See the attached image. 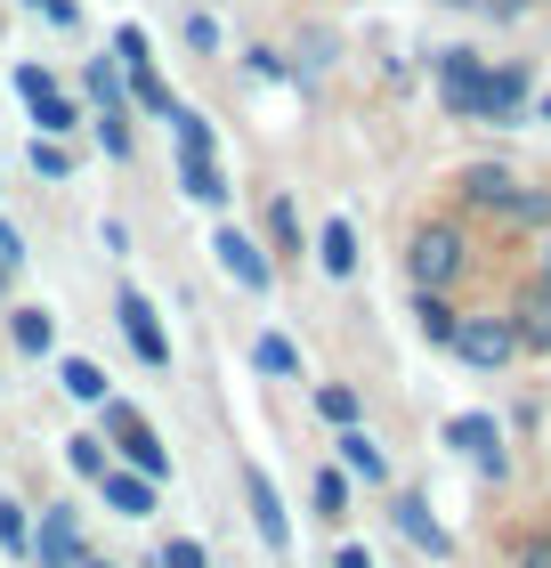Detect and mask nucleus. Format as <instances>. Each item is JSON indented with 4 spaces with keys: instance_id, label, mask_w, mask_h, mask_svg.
<instances>
[{
    "instance_id": "obj_1",
    "label": "nucleus",
    "mask_w": 551,
    "mask_h": 568,
    "mask_svg": "<svg viewBox=\"0 0 551 568\" xmlns=\"http://www.w3.org/2000/svg\"><path fill=\"white\" fill-rule=\"evenodd\" d=\"M406 268H414V284H422V293H446V284L470 268L462 227H455V220H422V227L406 236Z\"/></svg>"
},
{
    "instance_id": "obj_2",
    "label": "nucleus",
    "mask_w": 551,
    "mask_h": 568,
    "mask_svg": "<svg viewBox=\"0 0 551 568\" xmlns=\"http://www.w3.org/2000/svg\"><path fill=\"white\" fill-rule=\"evenodd\" d=\"M528 114V65H487L470 90V122H519Z\"/></svg>"
},
{
    "instance_id": "obj_3",
    "label": "nucleus",
    "mask_w": 551,
    "mask_h": 568,
    "mask_svg": "<svg viewBox=\"0 0 551 568\" xmlns=\"http://www.w3.org/2000/svg\"><path fill=\"white\" fill-rule=\"evenodd\" d=\"M17 98H24V106H33L41 139H73V131H82V114H73V98H65L58 82H49L41 65H17Z\"/></svg>"
},
{
    "instance_id": "obj_4",
    "label": "nucleus",
    "mask_w": 551,
    "mask_h": 568,
    "mask_svg": "<svg viewBox=\"0 0 551 568\" xmlns=\"http://www.w3.org/2000/svg\"><path fill=\"white\" fill-rule=\"evenodd\" d=\"M446 349H455L462 366H479V374H494V366H511V357H519V342H511V325H503V317H462Z\"/></svg>"
},
{
    "instance_id": "obj_5",
    "label": "nucleus",
    "mask_w": 551,
    "mask_h": 568,
    "mask_svg": "<svg viewBox=\"0 0 551 568\" xmlns=\"http://www.w3.org/2000/svg\"><path fill=\"white\" fill-rule=\"evenodd\" d=\"M106 430H114V447L130 455V471H146V479H163V471H171L163 438H154V430L139 423V406H122V398H106Z\"/></svg>"
},
{
    "instance_id": "obj_6",
    "label": "nucleus",
    "mask_w": 551,
    "mask_h": 568,
    "mask_svg": "<svg viewBox=\"0 0 551 568\" xmlns=\"http://www.w3.org/2000/svg\"><path fill=\"white\" fill-rule=\"evenodd\" d=\"M114 317H122V333H130V349H139V366H171V333H163V317H154V301L146 293H114Z\"/></svg>"
},
{
    "instance_id": "obj_7",
    "label": "nucleus",
    "mask_w": 551,
    "mask_h": 568,
    "mask_svg": "<svg viewBox=\"0 0 551 568\" xmlns=\"http://www.w3.org/2000/svg\"><path fill=\"white\" fill-rule=\"evenodd\" d=\"M212 261H220L235 284H244V293H268V284H276V268H268V252H259V236H244L235 220L212 236Z\"/></svg>"
},
{
    "instance_id": "obj_8",
    "label": "nucleus",
    "mask_w": 551,
    "mask_h": 568,
    "mask_svg": "<svg viewBox=\"0 0 551 568\" xmlns=\"http://www.w3.org/2000/svg\"><path fill=\"white\" fill-rule=\"evenodd\" d=\"M519 195H528V187H519L503 163H470V171H462V203H470V212H487V220H503V227H511V212H519Z\"/></svg>"
},
{
    "instance_id": "obj_9",
    "label": "nucleus",
    "mask_w": 551,
    "mask_h": 568,
    "mask_svg": "<svg viewBox=\"0 0 551 568\" xmlns=\"http://www.w3.org/2000/svg\"><path fill=\"white\" fill-rule=\"evenodd\" d=\"M244 496H252V528H259V545H268V552H293V520H284V496H276V479L259 471V463H244Z\"/></svg>"
},
{
    "instance_id": "obj_10",
    "label": "nucleus",
    "mask_w": 551,
    "mask_h": 568,
    "mask_svg": "<svg viewBox=\"0 0 551 568\" xmlns=\"http://www.w3.org/2000/svg\"><path fill=\"white\" fill-rule=\"evenodd\" d=\"M479 73H487V58L479 49H438V98H446V114H462L470 122V90H479Z\"/></svg>"
},
{
    "instance_id": "obj_11",
    "label": "nucleus",
    "mask_w": 551,
    "mask_h": 568,
    "mask_svg": "<svg viewBox=\"0 0 551 568\" xmlns=\"http://www.w3.org/2000/svg\"><path fill=\"white\" fill-rule=\"evenodd\" d=\"M446 447H462L487 479H503V430H494V415H455L446 423Z\"/></svg>"
},
{
    "instance_id": "obj_12",
    "label": "nucleus",
    "mask_w": 551,
    "mask_h": 568,
    "mask_svg": "<svg viewBox=\"0 0 551 568\" xmlns=\"http://www.w3.org/2000/svg\"><path fill=\"white\" fill-rule=\"evenodd\" d=\"M24 552H33L41 568H82V528H73V511L49 504V511H41V536H33Z\"/></svg>"
},
{
    "instance_id": "obj_13",
    "label": "nucleus",
    "mask_w": 551,
    "mask_h": 568,
    "mask_svg": "<svg viewBox=\"0 0 551 568\" xmlns=\"http://www.w3.org/2000/svg\"><path fill=\"white\" fill-rule=\"evenodd\" d=\"M503 325H511V342H519V349H535V357L551 349V284H543V276L528 284V293H519V308H511Z\"/></svg>"
},
{
    "instance_id": "obj_14",
    "label": "nucleus",
    "mask_w": 551,
    "mask_h": 568,
    "mask_svg": "<svg viewBox=\"0 0 551 568\" xmlns=\"http://www.w3.org/2000/svg\"><path fill=\"white\" fill-rule=\"evenodd\" d=\"M98 487H106V504L122 511V520H146V511H154V479H146V471H114V463H106Z\"/></svg>"
},
{
    "instance_id": "obj_15",
    "label": "nucleus",
    "mask_w": 551,
    "mask_h": 568,
    "mask_svg": "<svg viewBox=\"0 0 551 568\" xmlns=\"http://www.w3.org/2000/svg\"><path fill=\"white\" fill-rule=\"evenodd\" d=\"M389 511H398V536H406L414 552H430V560H446V528L430 520V504H422V496H398Z\"/></svg>"
},
{
    "instance_id": "obj_16",
    "label": "nucleus",
    "mask_w": 551,
    "mask_h": 568,
    "mask_svg": "<svg viewBox=\"0 0 551 568\" xmlns=\"http://www.w3.org/2000/svg\"><path fill=\"white\" fill-rule=\"evenodd\" d=\"M333 447H340V471H357L365 487H381V479H389V455H381V447H374V438H365L357 423H340V438H333Z\"/></svg>"
},
{
    "instance_id": "obj_17",
    "label": "nucleus",
    "mask_w": 551,
    "mask_h": 568,
    "mask_svg": "<svg viewBox=\"0 0 551 568\" xmlns=\"http://www.w3.org/2000/svg\"><path fill=\"white\" fill-rule=\"evenodd\" d=\"M455 325H462V308L446 293H422V284H414V333H422L430 349H446V342H455Z\"/></svg>"
},
{
    "instance_id": "obj_18",
    "label": "nucleus",
    "mask_w": 551,
    "mask_h": 568,
    "mask_svg": "<svg viewBox=\"0 0 551 568\" xmlns=\"http://www.w3.org/2000/svg\"><path fill=\"white\" fill-rule=\"evenodd\" d=\"M317 261H325V276H357L365 252H357V227L349 220H325L317 227Z\"/></svg>"
},
{
    "instance_id": "obj_19",
    "label": "nucleus",
    "mask_w": 551,
    "mask_h": 568,
    "mask_svg": "<svg viewBox=\"0 0 551 568\" xmlns=\"http://www.w3.org/2000/svg\"><path fill=\"white\" fill-rule=\"evenodd\" d=\"M178 187H187L195 203H212V212L227 203V179H220V163H212V154H178Z\"/></svg>"
},
{
    "instance_id": "obj_20",
    "label": "nucleus",
    "mask_w": 551,
    "mask_h": 568,
    "mask_svg": "<svg viewBox=\"0 0 551 568\" xmlns=\"http://www.w3.org/2000/svg\"><path fill=\"white\" fill-rule=\"evenodd\" d=\"M252 366L276 374V382H293V374H300V342H284V333H259V342H252Z\"/></svg>"
},
{
    "instance_id": "obj_21",
    "label": "nucleus",
    "mask_w": 551,
    "mask_h": 568,
    "mask_svg": "<svg viewBox=\"0 0 551 568\" xmlns=\"http://www.w3.org/2000/svg\"><path fill=\"white\" fill-rule=\"evenodd\" d=\"M122 82H130V98H139L146 114H171V82L154 73V58H146V65H122Z\"/></svg>"
},
{
    "instance_id": "obj_22",
    "label": "nucleus",
    "mask_w": 551,
    "mask_h": 568,
    "mask_svg": "<svg viewBox=\"0 0 551 568\" xmlns=\"http://www.w3.org/2000/svg\"><path fill=\"white\" fill-rule=\"evenodd\" d=\"M58 382H65V398H82V406H106V374H98L90 357H65V366H58Z\"/></svg>"
},
{
    "instance_id": "obj_23",
    "label": "nucleus",
    "mask_w": 551,
    "mask_h": 568,
    "mask_svg": "<svg viewBox=\"0 0 551 568\" xmlns=\"http://www.w3.org/2000/svg\"><path fill=\"white\" fill-rule=\"evenodd\" d=\"M49 342H58V317H49V308H17V349H49Z\"/></svg>"
},
{
    "instance_id": "obj_24",
    "label": "nucleus",
    "mask_w": 551,
    "mask_h": 568,
    "mask_svg": "<svg viewBox=\"0 0 551 568\" xmlns=\"http://www.w3.org/2000/svg\"><path fill=\"white\" fill-rule=\"evenodd\" d=\"M171 131H178V154H212V122L195 106H171Z\"/></svg>"
},
{
    "instance_id": "obj_25",
    "label": "nucleus",
    "mask_w": 551,
    "mask_h": 568,
    "mask_svg": "<svg viewBox=\"0 0 551 568\" xmlns=\"http://www.w3.org/2000/svg\"><path fill=\"white\" fill-rule=\"evenodd\" d=\"M90 98H98V114H114V106H122V65H114V58H98V65H90Z\"/></svg>"
},
{
    "instance_id": "obj_26",
    "label": "nucleus",
    "mask_w": 551,
    "mask_h": 568,
    "mask_svg": "<svg viewBox=\"0 0 551 568\" xmlns=\"http://www.w3.org/2000/svg\"><path fill=\"white\" fill-rule=\"evenodd\" d=\"M317 415L340 430V423H357V390H349V382H325V390H317Z\"/></svg>"
},
{
    "instance_id": "obj_27",
    "label": "nucleus",
    "mask_w": 551,
    "mask_h": 568,
    "mask_svg": "<svg viewBox=\"0 0 551 568\" xmlns=\"http://www.w3.org/2000/svg\"><path fill=\"white\" fill-rule=\"evenodd\" d=\"M308 496H317V520H340V511H349V479H340V471H317Z\"/></svg>"
},
{
    "instance_id": "obj_28",
    "label": "nucleus",
    "mask_w": 551,
    "mask_h": 568,
    "mask_svg": "<svg viewBox=\"0 0 551 568\" xmlns=\"http://www.w3.org/2000/svg\"><path fill=\"white\" fill-rule=\"evenodd\" d=\"M33 171L41 179H73V146L65 139H33Z\"/></svg>"
},
{
    "instance_id": "obj_29",
    "label": "nucleus",
    "mask_w": 551,
    "mask_h": 568,
    "mask_svg": "<svg viewBox=\"0 0 551 568\" xmlns=\"http://www.w3.org/2000/svg\"><path fill=\"white\" fill-rule=\"evenodd\" d=\"M65 463L82 479H98V471H106V438H65Z\"/></svg>"
},
{
    "instance_id": "obj_30",
    "label": "nucleus",
    "mask_w": 551,
    "mask_h": 568,
    "mask_svg": "<svg viewBox=\"0 0 551 568\" xmlns=\"http://www.w3.org/2000/svg\"><path fill=\"white\" fill-rule=\"evenodd\" d=\"M268 236H276V252H300V212L293 203H268Z\"/></svg>"
},
{
    "instance_id": "obj_31",
    "label": "nucleus",
    "mask_w": 551,
    "mask_h": 568,
    "mask_svg": "<svg viewBox=\"0 0 551 568\" xmlns=\"http://www.w3.org/2000/svg\"><path fill=\"white\" fill-rule=\"evenodd\" d=\"M0 545H9V552L33 545V528H24V504H9V496H0Z\"/></svg>"
},
{
    "instance_id": "obj_32",
    "label": "nucleus",
    "mask_w": 551,
    "mask_h": 568,
    "mask_svg": "<svg viewBox=\"0 0 551 568\" xmlns=\"http://www.w3.org/2000/svg\"><path fill=\"white\" fill-rule=\"evenodd\" d=\"M114 65H146V33H139V24H122V33H114Z\"/></svg>"
},
{
    "instance_id": "obj_33",
    "label": "nucleus",
    "mask_w": 551,
    "mask_h": 568,
    "mask_svg": "<svg viewBox=\"0 0 551 568\" xmlns=\"http://www.w3.org/2000/svg\"><path fill=\"white\" fill-rule=\"evenodd\" d=\"M163 568H203V545H195V536H171V545H163Z\"/></svg>"
},
{
    "instance_id": "obj_34",
    "label": "nucleus",
    "mask_w": 551,
    "mask_h": 568,
    "mask_svg": "<svg viewBox=\"0 0 551 568\" xmlns=\"http://www.w3.org/2000/svg\"><path fill=\"white\" fill-rule=\"evenodd\" d=\"M519 568H551V528H543V536H528V545H519Z\"/></svg>"
},
{
    "instance_id": "obj_35",
    "label": "nucleus",
    "mask_w": 551,
    "mask_h": 568,
    "mask_svg": "<svg viewBox=\"0 0 551 568\" xmlns=\"http://www.w3.org/2000/svg\"><path fill=\"white\" fill-rule=\"evenodd\" d=\"M187 49H220V24L212 17H187Z\"/></svg>"
},
{
    "instance_id": "obj_36",
    "label": "nucleus",
    "mask_w": 551,
    "mask_h": 568,
    "mask_svg": "<svg viewBox=\"0 0 551 568\" xmlns=\"http://www.w3.org/2000/svg\"><path fill=\"white\" fill-rule=\"evenodd\" d=\"M0 261H9V268L24 261V244H17V227H9V220H0Z\"/></svg>"
},
{
    "instance_id": "obj_37",
    "label": "nucleus",
    "mask_w": 551,
    "mask_h": 568,
    "mask_svg": "<svg viewBox=\"0 0 551 568\" xmlns=\"http://www.w3.org/2000/svg\"><path fill=\"white\" fill-rule=\"evenodd\" d=\"M333 568H374V552H365V545H340V560Z\"/></svg>"
},
{
    "instance_id": "obj_38",
    "label": "nucleus",
    "mask_w": 551,
    "mask_h": 568,
    "mask_svg": "<svg viewBox=\"0 0 551 568\" xmlns=\"http://www.w3.org/2000/svg\"><path fill=\"white\" fill-rule=\"evenodd\" d=\"M479 9H487V17H519L528 0H479Z\"/></svg>"
},
{
    "instance_id": "obj_39",
    "label": "nucleus",
    "mask_w": 551,
    "mask_h": 568,
    "mask_svg": "<svg viewBox=\"0 0 551 568\" xmlns=\"http://www.w3.org/2000/svg\"><path fill=\"white\" fill-rule=\"evenodd\" d=\"M535 276H543V284H551V236H543V268H535Z\"/></svg>"
},
{
    "instance_id": "obj_40",
    "label": "nucleus",
    "mask_w": 551,
    "mask_h": 568,
    "mask_svg": "<svg viewBox=\"0 0 551 568\" xmlns=\"http://www.w3.org/2000/svg\"><path fill=\"white\" fill-rule=\"evenodd\" d=\"M535 114H543V122H551V90H543V98H535Z\"/></svg>"
},
{
    "instance_id": "obj_41",
    "label": "nucleus",
    "mask_w": 551,
    "mask_h": 568,
    "mask_svg": "<svg viewBox=\"0 0 551 568\" xmlns=\"http://www.w3.org/2000/svg\"><path fill=\"white\" fill-rule=\"evenodd\" d=\"M0 293H9V261H0Z\"/></svg>"
},
{
    "instance_id": "obj_42",
    "label": "nucleus",
    "mask_w": 551,
    "mask_h": 568,
    "mask_svg": "<svg viewBox=\"0 0 551 568\" xmlns=\"http://www.w3.org/2000/svg\"><path fill=\"white\" fill-rule=\"evenodd\" d=\"M82 568H106V560H82Z\"/></svg>"
},
{
    "instance_id": "obj_43",
    "label": "nucleus",
    "mask_w": 551,
    "mask_h": 568,
    "mask_svg": "<svg viewBox=\"0 0 551 568\" xmlns=\"http://www.w3.org/2000/svg\"><path fill=\"white\" fill-rule=\"evenodd\" d=\"M33 9H41V0H33Z\"/></svg>"
}]
</instances>
